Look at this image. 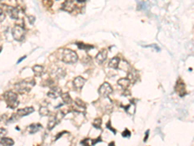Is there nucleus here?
I'll list each match as a JSON object with an SVG mask.
<instances>
[{"label": "nucleus", "instance_id": "1", "mask_svg": "<svg viewBox=\"0 0 194 146\" xmlns=\"http://www.w3.org/2000/svg\"><path fill=\"white\" fill-rule=\"evenodd\" d=\"M35 85V81L33 79H26V80H23V81L17 82L15 85V89L17 90V93L24 95V93H27L31 91V88Z\"/></svg>", "mask_w": 194, "mask_h": 146}, {"label": "nucleus", "instance_id": "2", "mask_svg": "<svg viewBox=\"0 0 194 146\" xmlns=\"http://www.w3.org/2000/svg\"><path fill=\"white\" fill-rule=\"evenodd\" d=\"M61 60L65 64H75L79 60V58H78L76 52L70 50V49H65L61 53Z\"/></svg>", "mask_w": 194, "mask_h": 146}, {"label": "nucleus", "instance_id": "3", "mask_svg": "<svg viewBox=\"0 0 194 146\" xmlns=\"http://www.w3.org/2000/svg\"><path fill=\"white\" fill-rule=\"evenodd\" d=\"M3 99H4L7 105H8V107H10V108H16V107H17V105H19L17 95L12 91L6 92L4 95H3Z\"/></svg>", "mask_w": 194, "mask_h": 146}, {"label": "nucleus", "instance_id": "4", "mask_svg": "<svg viewBox=\"0 0 194 146\" xmlns=\"http://www.w3.org/2000/svg\"><path fill=\"white\" fill-rule=\"evenodd\" d=\"M12 35L14 39L17 41H22L24 36H25V30L23 26H15L12 29Z\"/></svg>", "mask_w": 194, "mask_h": 146}, {"label": "nucleus", "instance_id": "5", "mask_svg": "<svg viewBox=\"0 0 194 146\" xmlns=\"http://www.w3.org/2000/svg\"><path fill=\"white\" fill-rule=\"evenodd\" d=\"M112 92H113L112 86L109 84L108 82L103 83V84L99 87V89H98V93H99V96L102 97H108L112 93Z\"/></svg>", "mask_w": 194, "mask_h": 146}, {"label": "nucleus", "instance_id": "6", "mask_svg": "<svg viewBox=\"0 0 194 146\" xmlns=\"http://www.w3.org/2000/svg\"><path fill=\"white\" fill-rule=\"evenodd\" d=\"M175 91L176 93H178L179 96H185V93H186V90H185V83H183L181 79L178 80L177 84H176V87H175Z\"/></svg>", "mask_w": 194, "mask_h": 146}, {"label": "nucleus", "instance_id": "7", "mask_svg": "<svg viewBox=\"0 0 194 146\" xmlns=\"http://www.w3.org/2000/svg\"><path fill=\"white\" fill-rule=\"evenodd\" d=\"M107 58H108V51L106 49H102L101 51L98 52V54L95 57V60H96L97 64H103L106 61V60H107Z\"/></svg>", "mask_w": 194, "mask_h": 146}, {"label": "nucleus", "instance_id": "8", "mask_svg": "<svg viewBox=\"0 0 194 146\" xmlns=\"http://www.w3.org/2000/svg\"><path fill=\"white\" fill-rule=\"evenodd\" d=\"M34 112V108L32 106H28V107H24V108H22V109H19L17 111V116L19 118H22V117H24V116H27L29 115V114L33 113Z\"/></svg>", "mask_w": 194, "mask_h": 146}, {"label": "nucleus", "instance_id": "9", "mask_svg": "<svg viewBox=\"0 0 194 146\" xmlns=\"http://www.w3.org/2000/svg\"><path fill=\"white\" fill-rule=\"evenodd\" d=\"M84 83H86V79L83 78L82 76H77L73 81V86L77 90H81L84 87Z\"/></svg>", "mask_w": 194, "mask_h": 146}, {"label": "nucleus", "instance_id": "10", "mask_svg": "<svg viewBox=\"0 0 194 146\" xmlns=\"http://www.w3.org/2000/svg\"><path fill=\"white\" fill-rule=\"evenodd\" d=\"M62 9L69 13L73 12L74 9H75V1L74 0H66L62 4Z\"/></svg>", "mask_w": 194, "mask_h": 146}, {"label": "nucleus", "instance_id": "11", "mask_svg": "<svg viewBox=\"0 0 194 146\" xmlns=\"http://www.w3.org/2000/svg\"><path fill=\"white\" fill-rule=\"evenodd\" d=\"M61 93H61V89L56 88V87H54V88H51V90L49 91L48 96L50 97V99H57L58 96H60Z\"/></svg>", "mask_w": 194, "mask_h": 146}, {"label": "nucleus", "instance_id": "12", "mask_svg": "<svg viewBox=\"0 0 194 146\" xmlns=\"http://www.w3.org/2000/svg\"><path fill=\"white\" fill-rule=\"evenodd\" d=\"M131 84V81L129 80L128 77H124V78H121L118 81V85L122 88L123 90H127V88Z\"/></svg>", "mask_w": 194, "mask_h": 146}, {"label": "nucleus", "instance_id": "13", "mask_svg": "<svg viewBox=\"0 0 194 146\" xmlns=\"http://www.w3.org/2000/svg\"><path fill=\"white\" fill-rule=\"evenodd\" d=\"M41 128H42V125L40 124H31L27 127V131H28V134H34L38 133Z\"/></svg>", "mask_w": 194, "mask_h": 146}, {"label": "nucleus", "instance_id": "14", "mask_svg": "<svg viewBox=\"0 0 194 146\" xmlns=\"http://www.w3.org/2000/svg\"><path fill=\"white\" fill-rule=\"evenodd\" d=\"M119 62H121V58L118 57H115L110 60L109 61V67L113 68V69H118L119 67Z\"/></svg>", "mask_w": 194, "mask_h": 146}, {"label": "nucleus", "instance_id": "15", "mask_svg": "<svg viewBox=\"0 0 194 146\" xmlns=\"http://www.w3.org/2000/svg\"><path fill=\"white\" fill-rule=\"evenodd\" d=\"M9 13V16L11 17L12 19L14 20H17L19 19V10H17V8H15V7H8V11H7Z\"/></svg>", "mask_w": 194, "mask_h": 146}, {"label": "nucleus", "instance_id": "16", "mask_svg": "<svg viewBox=\"0 0 194 146\" xmlns=\"http://www.w3.org/2000/svg\"><path fill=\"white\" fill-rule=\"evenodd\" d=\"M58 123H59V122L57 121V119H56L54 115L51 116L50 119H49V122H48V130L49 131H52V128H54Z\"/></svg>", "mask_w": 194, "mask_h": 146}, {"label": "nucleus", "instance_id": "17", "mask_svg": "<svg viewBox=\"0 0 194 146\" xmlns=\"http://www.w3.org/2000/svg\"><path fill=\"white\" fill-rule=\"evenodd\" d=\"M61 99H62V101L64 102L65 104H71L73 102L72 97L70 96V95H69L68 93H61Z\"/></svg>", "mask_w": 194, "mask_h": 146}, {"label": "nucleus", "instance_id": "18", "mask_svg": "<svg viewBox=\"0 0 194 146\" xmlns=\"http://www.w3.org/2000/svg\"><path fill=\"white\" fill-rule=\"evenodd\" d=\"M54 74L57 78H62V77H64V76H65L66 72H65V70L63 68L58 67V68H56V69H54Z\"/></svg>", "mask_w": 194, "mask_h": 146}, {"label": "nucleus", "instance_id": "19", "mask_svg": "<svg viewBox=\"0 0 194 146\" xmlns=\"http://www.w3.org/2000/svg\"><path fill=\"white\" fill-rule=\"evenodd\" d=\"M32 70L36 75L40 76L43 74V72H44V66H42V65H34L32 67Z\"/></svg>", "mask_w": 194, "mask_h": 146}, {"label": "nucleus", "instance_id": "20", "mask_svg": "<svg viewBox=\"0 0 194 146\" xmlns=\"http://www.w3.org/2000/svg\"><path fill=\"white\" fill-rule=\"evenodd\" d=\"M124 109L126 110V112L130 114V115H133V114L135 113V111H136V105L134 103H130V104H128L127 106L124 107Z\"/></svg>", "mask_w": 194, "mask_h": 146}, {"label": "nucleus", "instance_id": "21", "mask_svg": "<svg viewBox=\"0 0 194 146\" xmlns=\"http://www.w3.org/2000/svg\"><path fill=\"white\" fill-rule=\"evenodd\" d=\"M39 113H40V115L41 116H49L50 115V110H49V108L47 106H41L40 107V110H39Z\"/></svg>", "mask_w": 194, "mask_h": 146}, {"label": "nucleus", "instance_id": "22", "mask_svg": "<svg viewBox=\"0 0 194 146\" xmlns=\"http://www.w3.org/2000/svg\"><path fill=\"white\" fill-rule=\"evenodd\" d=\"M77 46L79 47L80 49H82V50H86L89 51V49H92L93 46H91V45H89V44H84V43H77Z\"/></svg>", "mask_w": 194, "mask_h": 146}, {"label": "nucleus", "instance_id": "23", "mask_svg": "<svg viewBox=\"0 0 194 146\" xmlns=\"http://www.w3.org/2000/svg\"><path fill=\"white\" fill-rule=\"evenodd\" d=\"M92 126H93L95 128H101L102 120L100 119V118H96V119H94V121L92 122Z\"/></svg>", "mask_w": 194, "mask_h": 146}, {"label": "nucleus", "instance_id": "24", "mask_svg": "<svg viewBox=\"0 0 194 146\" xmlns=\"http://www.w3.org/2000/svg\"><path fill=\"white\" fill-rule=\"evenodd\" d=\"M1 141H2L5 145H7V146H12V145H14V140L12 139V138H9V137H2Z\"/></svg>", "mask_w": 194, "mask_h": 146}, {"label": "nucleus", "instance_id": "25", "mask_svg": "<svg viewBox=\"0 0 194 146\" xmlns=\"http://www.w3.org/2000/svg\"><path fill=\"white\" fill-rule=\"evenodd\" d=\"M81 144L83 146H92L93 145L92 139H90V138H84V140L81 141Z\"/></svg>", "mask_w": 194, "mask_h": 146}, {"label": "nucleus", "instance_id": "26", "mask_svg": "<svg viewBox=\"0 0 194 146\" xmlns=\"http://www.w3.org/2000/svg\"><path fill=\"white\" fill-rule=\"evenodd\" d=\"M76 105L77 106H79L80 108H82V109H86V103H84V101H82L80 99H76Z\"/></svg>", "mask_w": 194, "mask_h": 146}, {"label": "nucleus", "instance_id": "27", "mask_svg": "<svg viewBox=\"0 0 194 146\" xmlns=\"http://www.w3.org/2000/svg\"><path fill=\"white\" fill-rule=\"evenodd\" d=\"M5 18H6V15H5L4 11H3V10L0 8V23L3 22V20H5Z\"/></svg>", "mask_w": 194, "mask_h": 146}, {"label": "nucleus", "instance_id": "28", "mask_svg": "<svg viewBox=\"0 0 194 146\" xmlns=\"http://www.w3.org/2000/svg\"><path fill=\"white\" fill-rule=\"evenodd\" d=\"M7 134V130L4 128H0V137H5Z\"/></svg>", "mask_w": 194, "mask_h": 146}, {"label": "nucleus", "instance_id": "29", "mask_svg": "<svg viewBox=\"0 0 194 146\" xmlns=\"http://www.w3.org/2000/svg\"><path fill=\"white\" fill-rule=\"evenodd\" d=\"M130 134H131L130 131H128V128H125L124 131L122 133V137H130Z\"/></svg>", "mask_w": 194, "mask_h": 146}, {"label": "nucleus", "instance_id": "30", "mask_svg": "<svg viewBox=\"0 0 194 146\" xmlns=\"http://www.w3.org/2000/svg\"><path fill=\"white\" fill-rule=\"evenodd\" d=\"M110 125H111V122H109V123L107 124V127H108L109 128H110V130H111V131H113V133H114V134H116V130H115V128H112V127L110 126Z\"/></svg>", "mask_w": 194, "mask_h": 146}, {"label": "nucleus", "instance_id": "31", "mask_svg": "<svg viewBox=\"0 0 194 146\" xmlns=\"http://www.w3.org/2000/svg\"><path fill=\"white\" fill-rule=\"evenodd\" d=\"M28 18H29L28 20H29V22H30L31 23H34V20H35V18H34L33 16H29V17H28Z\"/></svg>", "mask_w": 194, "mask_h": 146}, {"label": "nucleus", "instance_id": "32", "mask_svg": "<svg viewBox=\"0 0 194 146\" xmlns=\"http://www.w3.org/2000/svg\"><path fill=\"white\" fill-rule=\"evenodd\" d=\"M149 134H150V131H146V137H145V139H144V141H147V137H149Z\"/></svg>", "mask_w": 194, "mask_h": 146}, {"label": "nucleus", "instance_id": "33", "mask_svg": "<svg viewBox=\"0 0 194 146\" xmlns=\"http://www.w3.org/2000/svg\"><path fill=\"white\" fill-rule=\"evenodd\" d=\"M109 146H116V143H115L114 141H113V142H111L110 144H109Z\"/></svg>", "mask_w": 194, "mask_h": 146}, {"label": "nucleus", "instance_id": "34", "mask_svg": "<svg viewBox=\"0 0 194 146\" xmlns=\"http://www.w3.org/2000/svg\"><path fill=\"white\" fill-rule=\"evenodd\" d=\"M0 146H7V145H5L2 141H0Z\"/></svg>", "mask_w": 194, "mask_h": 146}]
</instances>
